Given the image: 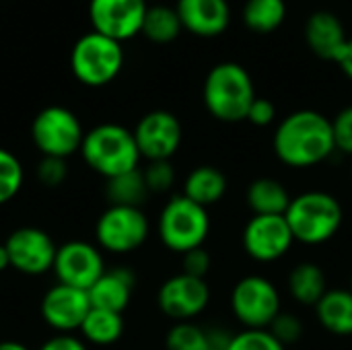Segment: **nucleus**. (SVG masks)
Here are the masks:
<instances>
[{"label": "nucleus", "mask_w": 352, "mask_h": 350, "mask_svg": "<svg viewBox=\"0 0 352 350\" xmlns=\"http://www.w3.org/2000/svg\"><path fill=\"white\" fill-rule=\"evenodd\" d=\"M272 149L276 159L291 169H309L336 153L332 122L316 109H299L278 122Z\"/></svg>", "instance_id": "1"}, {"label": "nucleus", "mask_w": 352, "mask_h": 350, "mask_svg": "<svg viewBox=\"0 0 352 350\" xmlns=\"http://www.w3.org/2000/svg\"><path fill=\"white\" fill-rule=\"evenodd\" d=\"M256 97L250 72L237 62H221L212 66L204 78L202 101L208 113L219 122H245Z\"/></svg>", "instance_id": "2"}, {"label": "nucleus", "mask_w": 352, "mask_h": 350, "mask_svg": "<svg viewBox=\"0 0 352 350\" xmlns=\"http://www.w3.org/2000/svg\"><path fill=\"white\" fill-rule=\"evenodd\" d=\"M285 219L295 243L324 245L334 239L342 227L344 210L336 196L324 190H307L293 196Z\"/></svg>", "instance_id": "3"}, {"label": "nucleus", "mask_w": 352, "mask_h": 350, "mask_svg": "<svg viewBox=\"0 0 352 350\" xmlns=\"http://www.w3.org/2000/svg\"><path fill=\"white\" fill-rule=\"evenodd\" d=\"M80 155L91 171L105 179L138 169L140 153L132 130L120 124H99L85 132Z\"/></svg>", "instance_id": "4"}, {"label": "nucleus", "mask_w": 352, "mask_h": 350, "mask_svg": "<svg viewBox=\"0 0 352 350\" xmlns=\"http://www.w3.org/2000/svg\"><path fill=\"white\" fill-rule=\"evenodd\" d=\"M157 233L161 243L179 256L190 250L202 248L210 235L208 208L192 202L184 194H177L161 208Z\"/></svg>", "instance_id": "5"}, {"label": "nucleus", "mask_w": 352, "mask_h": 350, "mask_svg": "<svg viewBox=\"0 0 352 350\" xmlns=\"http://www.w3.org/2000/svg\"><path fill=\"white\" fill-rule=\"evenodd\" d=\"M124 68V47L120 41L97 31L80 35L70 52V70L85 87H105Z\"/></svg>", "instance_id": "6"}, {"label": "nucleus", "mask_w": 352, "mask_h": 350, "mask_svg": "<svg viewBox=\"0 0 352 350\" xmlns=\"http://www.w3.org/2000/svg\"><path fill=\"white\" fill-rule=\"evenodd\" d=\"M229 305L243 330H268L283 311L276 285L262 274H248L239 278L231 291Z\"/></svg>", "instance_id": "7"}, {"label": "nucleus", "mask_w": 352, "mask_h": 350, "mask_svg": "<svg viewBox=\"0 0 352 350\" xmlns=\"http://www.w3.org/2000/svg\"><path fill=\"white\" fill-rule=\"evenodd\" d=\"M82 138V124L68 107L47 105L33 118L31 140L43 157L68 159L80 151Z\"/></svg>", "instance_id": "8"}, {"label": "nucleus", "mask_w": 352, "mask_h": 350, "mask_svg": "<svg viewBox=\"0 0 352 350\" xmlns=\"http://www.w3.org/2000/svg\"><path fill=\"white\" fill-rule=\"evenodd\" d=\"M148 233L151 223L138 206L109 204L95 225L97 245L116 256H126L142 248Z\"/></svg>", "instance_id": "9"}, {"label": "nucleus", "mask_w": 352, "mask_h": 350, "mask_svg": "<svg viewBox=\"0 0 352 350\" xmlns=\"http://www.w3.org/2000/svg\"><path fill=\"white\" fill-rule=\"evenodd\" d=\"M138 153L151 161H171L184 140V128L175 113L167 109H153L144 113L132 130Z\"/></svg>", "instance_id": "10"}, {"label": "nucleus", "mask_w": 352, "mask_h": 350, "mask_svg": "<svg viewBox=\"0 0 352 350\" xmlns=\"http://www.w3.org/2000/svg\"><path fill=\"white\" fill-rule=\"evenodd\" d=\"M210 287L206 278H196L190 274H175L169 276L159 293H157V305L163 316L177 322H194L200 314L206 311L210 303Z\"/></svg>", "instance_id": "11"}, {"label": "nucleus", "mask_w": 352, "mask_h": 350, "mask_svg": "<svg viewBox=\"0 0 352 350\" xmlns=\"http://www.w3.org/2000/svg\"><path fill=\"white\" fill-rule=\"evenodd\" d=\"M241 245L252 260L260 264H272L291 252L295 237L285 217L254 215L243 227Z\"/></svg>", "instance_id": "12"}, {"label": "nucleus", "mask_w": 352, "mask_h": 350, "mask_svg": "<svg viewBox=\"0 0 352 350\" xmlns=\"http://www.w3.org/2000/svg\"><path fill=\"white\" fill-rule=\"evenodd\" d=\"M52 272L58 283L89 291L105 272V262L97 245L74 239L58 245Z\"/></svg>", "instance_id": "13"}, {"label": "nucleus", "mask_w": 352, "mask_h": 350, "mask_svg": "<svg viewBox=\"0 0 352 350\" xmlns=\"http://www.w3.org/2000/svg\"><path fill=\"white\" fill-rule=\"evenodd\" d=\"M4 248L10 258V268L27 276H39L54 268L58 245L54 239L37 227H19L14 229Z\"/></svg>", "instance_id": "14"}, {"label": "nucleus", "mask_w": 352, "mask_h": 350, "mask_svg": "<svg viewBox=\"0 0 352 350\" xmlns=\"http://www.w3.org/2000/svg\"><path fill=\"white\" fill-rule=\"evenodd\" d=\"M146 0H89L93 31L116 41H128L142 31Z\"/></svg>", "instance_id": "15"}, {"label": "nucleus", "mask_w": 352, "mask_h": 350, "mask_svg": "<svg viewBox=\"0 0 352 350\" xmlns=\"http://www.w3.org/2000/svg\"><path fill=\"white\" fill-rule=\"evenodd\" d=\"M89 311H91L89 293L62 283L47 289L39 305V314L43 322L58 334H72L80 330Z\"/></svg>", "instance_id": "16"}, {"label": "nucleus", "mask_w": 352, "mask_h": 350, "mask_svg": "<svg viewBox=\"0 0 352 350\" xmlns=\"http://www.w3.org/2000/svg\"><path fill=\"white\" fill-rule=\"evenodd\" d=\"M175 10L182 27L198 37H217L225 33L231 23L227 0H177Z\"/></svg>", "instance_id": "17"}, {"label": "nucleus", "mask_w": 352, "mask_h": 350, "mask_svg": "<svg viewBox=\"0 0 352 350\" xmlns=\"http://www.w3.org/2000/svg\"><path fill=\"white\" fill-rule=\"evenodd\" d=\"M305 41L318 58L336 62L349 37L344 33L342 21L334 12L316 10L305 23Z\"/></svg>", "instance_id": "18"}, {"label": "nucleus", "mask_w": 352, "mask_h": 350, "mask_svg": "<svg viewBox=\"0 0 352 350\" xmlns=\"http://www.w3.org/2000/svg\"><path fill=\"white\" fill-rule=\"evenodd\" d=\"M87 293L91 299V307L124 314L134 293V274L126 268L105 270Z\"/></svg>", "instance_id": "19"}, {"label": "nucleus", "mask_w": 352, "mask_h": 350, "mask_svg": "<svg viewBox=\"0 0 352 350\" xmlns=\"http://www.w3.org/2000/svg\"><path fill=\"white\" fill-rule=\"evenodd\" d=\"M316 318L320 326L340 338L352 336V291L351 289H328L318 301Z\"/></svg>", "instance_id": "20"}, {"label": "nucleus", "mask_w": 352, "mask_h": 350, "mask_svg": "<svg viewBox=\"0 0 352 350\" xmlns=\"http://www.w3.org/2000/svg\"><path fill=\"white\" fill-rule=\"evenodd\" d=\"M227 188H229L227 175L219 167L198 165L186 175L182 194L186 198H190L192 202L208 208V206H214L217 202H221L225 198Z\"/></svg>", "instance_id": "21"}, {"label": "nucleus", "mask_w": 352, "mask_h": 350, "mask_svg": "<svg viewBox=\"0 0 352 350\" xmlns=\"http://www.w3.org/2000/svg\"><path fill=\"white\" fill-rule=\"evenodd\" d=\"M293 196L276 177H258L245 190V204L254 215L285 217Z\"/></svg>", "instance_id": "22"}, {"label": "nucleus", "mask_w": 352, "mask_h": 350, "mask_svg": "<svg viewBox=\"0 0 352 350\" xmlns=\"http://www.w3.org/2000/svg\"><path fill=\"white\" fill-rule=\"evenodd\" d=\"M287 287L289 295L305 307H316L318 301L326 295L328 291V281L326 272L320 264L316 262H299L291 268L287 276Z\"/></svg>", "instance_id": "23"}, {"label": "nucleus", "mask_w": 352, "mask_h": 350, "mask_svg": "<svg viewBox=\"0 0 352 350\" xmlns=\"http://www.w3.org/2000/svg\"><path fill=\"white\" fill-rule=\"evenodd\" d=\"M80 334L87 342L95 347H109L116 344L124 334V318L116 311H105L91 307L89 316L80 326Z\"/></svg>", "instance_id": "24"}, {"label": "nucleus", "mask_w": 352, "mask_h": 350, "mask_svg": "<svg viewBox=\"0 0 352 350\" xmlns=\"http://www.w3.org/2000/svg\"><path fill=\"white\" fill-rule=\"evenodd\" d=\"M182 21L179 14L175 10V6H167V4H155L146 8L144 14V23H142V35L157 43V45H165L177 39V35L182 33Z\"/></svg>", "instance_id": "25"}, {"label": "nucleus", "mask_w": 352, "mask_h": 350, "mask_svg": "<svg viewBox=\"0 0 352 350\" xmlns=\"http://www.w3.org/2000/svg\"><path fill=\"white\" fill-rule=\"evenodd\" d=\"M243 25L254 33H272L287 19L285 0H248L243 4Z\"/></svg>", "instance_id": "26"}, {"label": "nucleus", "mask_w": 352, "mask_h": 350, "mask_svg": "<svg viewBox=\"0 0 352 350\" xmlns=\"http://www.w3.org/2000/svg\"><path fill=\"white\" fill-rule=\"evenodd\" d=\"M148 194L151 192L146 188L142 169H134V171L116 175V177L107 179V184H105V196H107L109 204H118V206H138L140 208Z\"/></svg>", "instance_id": "27"}, {"label": "nucleus", "mask_w": 352, "mask_h": 350, "mask_svg": "<svg viewBox=\"0 0 352 350\" xmlns=\"http://www.w3.org/2000/svg\"><path fill=\"white\" fill-rule=\"evenodd\" d=\"M167 350H210L208 330L194 322H177L169 328L165 336Z\"/></svg>", "instance_id": "28"}, {"label": "nucleus", "mask_w": 352, "mask_h": 350, "mask_svg": "<svg viewBox=\"0 0 352 350\" xmlns=\"http://www.w3.org/2000/svg\"><path fill=\"white\" fill-rule=\"evenodd\" d=\"M25 182V169L14 153L0 146V206L16 198Z\"/></svg>", "instance_id": "29"}, {"label": "nucleus", "mask_w": 352, "mask_h": 350, "mask_svg": "<svg viewBox=\"0 0 352 350\" xmlns=\"http://www.w3.org/2000/svg\"><path fill=\"white\" fill-rule=\"evenodd\" d=\"M227 350H287L268 330H241L233 334Z\"/></svg>", "instance_id": "30"}, {"label": "nucleus", "mask_w": 352, "mask_h": 350, "mask_svg": "<svg viewBox=\"0 0 352 350\" xmlns=\"http://www.w3.org/2000/svg\"><path fill=\"white\" fill-rule=\"evenodd\" d=\"M268 332H270L283 347H291V344H297V342L303 338L305 326H303V322H301L295 314L280 311V314L276 316V320L270 324Z\"/></svg>", "instance_id": "31"}, {"label": "nucleus", "mask_w": 352, "mask_h": 350, "mask_svg": "<svg viewBox=\"0 0 352 350\" xmlns=\"http://www.w3.org/2000/svg\"><path fill=\"white\" fill-rule=\"evenodd\" d=\"M142 173L151 194L169 192L175 184V169L171 161H151L146 169H142Z\"/></svg>", "instance_id": "32"}, {"label": "nucleus", "mask_w": 352, "mask_h": 350, "mask_svg": "<svg viewBox=\"0 0 352 350\" xmlns=\"http://www.w3.org/2000/svg\"><path fill=\"white\" fill-rule=\"evenodd\" d=\"M330 122H332L336 153L352 159V105L342 107Z\"/></svg>", "instance_id": "33"}, {"label": "nucleus", "mask_w": 352, "mask_h": 350, "mask_svg": "<svg viewBox=\"0 0 352 350\" xmlns=\"http://www.w3.org/2000/svg\"><path fill=\"white\" fill-rule=\"evenodd\" d=\"M68 177V165L66 159L56 157H43L37 163V182L45 188H60Z\"/></svg>", "instance_id": "34"}, {"label": "nucleus", "mask_w": 352, "mask_h": 350, "mask_svg": "<svg viewBox=\"0 0 352 350\" xmlns=\"http://www.w3.org/2000/svg\"><path fill=\"white\" fill-rule=\"evenodd\" d=\"M210 268H212V258L204 245L190 250L182 256V272L184 274H190L196 278H206Z\"/></svg>", "instance_id": "35"}, {"label": "nucleus", "mask_w": 352, "mask_h": 350, "mask_svg": "<svg viewBox=\"0 0 352 350\" xmlns=\"http://www.w3.org/2000/svg\"><path fill=\"white\" fill-rule=\"evenodd\" d=\"M274 120H276V107H274V103L270 99H266V97H256L254 103H252V107H250V111H248L245 122H250L256 128H266Z\"/></svg>", "instance_id": "36"}, {"label": "nucleus", "mask_w": 352, "mask_h": 350, "mask_svg": "<svg viewBox=\"0 0 352 350\" xmlns=\"http://www.w3.org/2000/svg\"><path fill=\"white\" fill-rule=\"evenodd\" d=\"M37 350H89L87 344L74 334H56L47 338Z\"/></svg>", "instance_id": "37"}, {"label": "nucleus", "mask_w": 352, "mask_h": 350, "mask_svg": "<svg viewBox=\"0 0 352 350\" xmlns=\"http://www.w3.org/2000/svg\"><path fill=\"white\" fill-rule=\"evenodd\" d=\"M336 64H338V68L346 74V78H351L352 80V37H349L346 45L342 47V52H340Z\"/></svg>", "instance_id": "38"}, {"label": "nucleus", "mask_w": 352, "mask_h": 350, "mask_svg": "<svg viewBox=\"0 0 352 350\" xmlns=\"http://www.w3.org/2000/svg\"><path fill=\"white\" fill-rule=\"evenodd\" d=\"M6 268H10V258H8L4 243H0V272H4Z\"/></svg>", "instance_id": "39"}, {"label": "nucleus", "mask_w": 352, "mask_h": 350, "mask_svg": "<svg viewBox=\"0 0 352 350\" xmlns=\"http://www.w3.org/2000/svg\"><path fill=\"white\" fill-rule=\"evenodd\" d=\"M0 350H29L25 344L16 342V340H2L0 342Z\"/></svg>", "instance_id": "40"}, {"label": "nucleus", "mask_w": 352, "mask_h": 350, "mask_svg": "<svg viewBox=\"0 0 352 350\" xmlns=\"http://www.w3.org/2000/svg\"><path fill=\"white\" fill-rule=\"evenodd\" d=\"M349 289H351V291H352V274H351V285H349Z\"/></svg>", "instance_id": "41"}, {"label": "nucleus", "mask_w": 352, "mask_h": 350, "mask_svg": "<svg viewBox=\"0 0 352 350\" xmlns=\"http://www.w3.org/2000/svg\"><path fill=\"white\" fill-rule=\"evenodd\" d=\"M351 177H352V163H351Z\"/></svg>", "instance_id": "42"}]
</instances>
